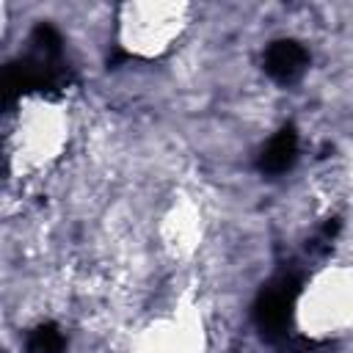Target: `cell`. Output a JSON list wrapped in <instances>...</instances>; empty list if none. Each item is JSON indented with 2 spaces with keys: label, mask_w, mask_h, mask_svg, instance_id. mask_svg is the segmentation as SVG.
<instances>
[{
  "label": "cell",
  "mask_w": 353,
  "mask_h": 353,
  "mask_svg": "<svg viewBox=\"0 0 353 353\" xmlns=\"http://www.w3.org/2000/svg\"><path fill=\"white\" fill-rule=\"evenodd\" d=\"M74 121L66 102L50 97H25L6 132V160L17 179L47 174L72 143Z\"/></svg>",
  "instance_id": "cell-1"
},
{
  "label": "cell",
  "mask_w": 353,
  "mask_h": 353,
  "mask_svg": "<svg viewBox=\"0 0 353 353\" xmlns=\"http://www.w3.org/2000/svg\"><path fill=\"white\" fill-rule=\"evenodd\" d=\"M292 325L309 342L353 336V259L317 268L292 306Z\"/></svg>",
  "instance_id": "cell-2"
},
{
  "label": "cell",
  "mask_w": 353,
  "mask_h": 353,
  "mask_svg": "<svg viewBox=\"0 0 353 353\" xmlns=\"http://www.w3.org/2000/svg\"><path fill=\"white\" fill-rule=\"evenodd\" d=\"M196 8L190 3L143 0L113 8V39L135 61H160L171 55L190 33Z\"/></svg>",
  "instance_id": "cell-3"
},
{
  "label": "cell",
  "mask_w": 353,
  "mask_h": 353,
  "mask_svg": "<svg viewBox=\"0 0 353 353\" xmlns=\"http://www.w3.org/2000/svg\"><path fill=\"white\" fill-rule=\"evenodd\" d=\"M207 240V215L201 201L179 193L163 204L154 218V243L171 262H190Z\"/></svg>",
  "instance_id": "cell-4"
}]
</instances>
